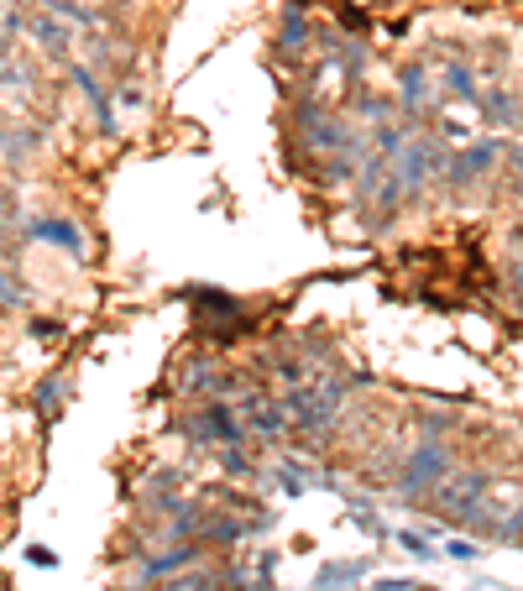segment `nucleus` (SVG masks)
<instances>
[{"label": "nucleus", "mask_w": 523, "mask_h": 591, "mask_svg": "<svg viewBox=\"0 0 523 591\" xmlns=\"http://www.w3.org/2000/svg\"><path fill=\"white\" fill-rule=\"evenodd\" d=\"M445 450L440 445H424V450H414L408 456V471H403V497H414V492H429L435 487V476H445Z\"/></svg>", "instance_id": "obj_1"}, {"label": "nucleus", "mask_w": 523, "mask_h": 591, "mask_svg": "<svg viewBox=\"0 0 523 591\" xmlns=\"http://www.w3.org/2000/svg\"><path fill=\"white\" fill-rule=\"evenodd\" d=\"M199 435H204V440H220V445H231V440L241 435V424L231 419V408L210 403V408H204V414H199Z\"/></svg>", "instance_id": "obj_2"}, {"label": "nucleus", "mask_w": 523, "mask_h": 591, "mask_svg": "<svg viewBox=\"0 0 523 591\" xmlns=\"http://www.w3.org/2000/svg\"><path fill=\"white\" fill-rule=\"evenodd\" d=\"M246 424H252L257 435H283L288 414H283V408H272L267 398H246Z\"/></svg>", "instance_id": "obj_3"}, {"label": "nucleus", "mask_w": 523, "mask_h": 591, "mask_svg": "<svg viewBox=\"0 0 523 591\" xmlns=\"http://www.w3.org/2000/svg\"><path fill=\"white\" fill-rule=\"evenodd\" d=\"M37 236H48V241H63V246H79V231L74 225H32Z\"/></svg>", "instance_id": "obj_4"}]
</instances>
